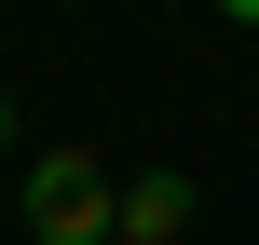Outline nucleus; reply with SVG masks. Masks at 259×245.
<instances>
[{
    "instance_id": "nucleus-1",
    "label": "nucleus",
    "mask_w": 259,
    "mask_h": 245,
    "mask_svg": "<svg viewBox=\"0 0 259 245\" xmlns=\"http://www.w3.org/2000/svg\"><path fill=\"white\" fill-rule=\"evenodd\" d=\"M219 14H232V27H259V0H219Z\"/></svg>"
},
{
    "instance_id": "nucleus-2",
    "label": "nucleus",
    "mask_w": 259,
    "mask_h": 245,
    "mask_svg": "<svg viewBox=\"0 0 259 245\" xmlns=\"http://www.w3.org/2000/svg\"><path fill=\"white\" fill-rule=\"evenodd\" d=\"M0 136H14V109H0Z\"/></svg>"
}]
</instances>
